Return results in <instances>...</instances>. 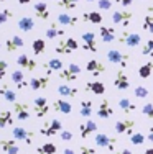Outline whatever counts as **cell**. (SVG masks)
Listing matches in <instances>:
<instances>
[{"instance_id": "cell-1", "label": "cell", "mask_w": 153, "mask_h": 154, "mask_svg": "<svg viewBox=\"0 0 153 154\" xmlns=\"http://www.w3.org/2000/svg\"><path fill=\"white\" fill-rule=\"evenodd\" d=\"M105 57H107L109 64H117L122 69H125L129 66V61H130V54H123L119 49H109L105 53Z\"/></svg>"}, {"instance_id": "cell-2", "label": "cell", "mask_w": 153, "mask_h": 154, "mask_svg": "<svg viewBox=\"0 0 153 154\" xmlns=\"http://www.w3.org/2000/svg\"><path fill=\"white\" fill-rule=\"evenodd\" d=\"M61 131H63V123L58 118H53V120H46L45 125L41 126V130H40V133H41L43 136L51 138V136H56Z\"/></svg>"}, {"instance_id": "cell-3", "label": "cell", "mask_w": 153, "mask_h": 154, "mask_svg": "<svg viewBox=\"0 0 153 154\" xmlns=\"http://www.w3.org/2000/svg\"><path fill=\"white\" fill-rule=\"evenodd\" d=\"M78 48L79 45L74 38H63L54 46V51H56V54H71L74 51H78Z\"/></svg>"}, {"instance_id": "cell-4", "label": "cell", "mask_w": 153, "mask_h": 154, "mask_svg": "<svg viewBox=\"0 0 153 154\" xmlns=\"http://www.w3.org/2000/svg\"><path fill=\"white\" fill-rule=\"evenodd\" d=\"M135 126H137V122L133 118H123V120H119V122H115V133L117 134H127V136H132L133 133H135Z\"/></svg>"}, {"instance_id": "cell-5", "label": "cell", "mask_w": 153, "mask_h": 154, "mask_svg": "<svg viewBox=\"0 0 153 154\" xmlns=\"http://www.w3.org/2000/svg\"><path fill=\"white\" fill-rule=\"evenodd\" d=\"M94 143H96L99 148H104V149H107V151L114 152L115 151V144H117V139L109 136L107 133H96V136H94Z\"/></svg>"}, {"instance_id": "cell-6", "label": "cell", "mask_w": 153, "mask_h": 154, "mask_svg": "<svg viewBox=\"0 0 153 154\" xmlns=\"http://www.w3.org/2000/svg\"><path fill=\"white\" fill-rule=\"evenodd\" d=\"M133 20V12L130 10H117L112 12V23L114 25H122L123 28H127Z\"/></svg>"}, {"instance_id": "cell-7", "label": "cell", "mask_w": 153, "mask_h": 154, "mask_svg": "<svg viewBox=\"0 0 153 154\" xmlns=\"http://www.w3.org/2000/svg\"><path fill=\"white\" fill-rule=\"evenodd\" d=\"M13 105V110L12 112L15 113V118L20 120V122H27L28 118H30V113H31V108L28 103H25V102H15Z\"/></svg>"}, {"instance_id": "cell-8", "label": "cell", "mask_w": 153, "mask_h": 154, "mask_svg": "<svg viewBox=\"0 0 153 154\" xmlns=\"http://www.w3.org/2000/svg\"><path fill=\"white\" fill-rule=\"evenodd\" d=\"M49 112V103L46 100V97H36L33 100V113L36 118H43Z\"/></svg>"}, {"instance_id": "cell-9", "label": "cell", "mask_w": 153, "mask_h": 154, "mask_svg": "<svg viewBox=\"0 0 153 154\" xmlns=\"http://www.w3.org/2000/svg\"><path fill=\"white\" fill-rule=\"evenodd\" d=\"M12 136H13V139H17V141H23L30 146L31 141H33V138H35V133L31 130H27V128L17 126L12 130Z\"/></svg>"}, {"instance_id": "cell-10", "label": "cell", "mask_w": 153, "mask_h": 154, "mask_svg": "<svg viewBox=\"0 0 153 154\" xmlns=\"http://www.w3.org/2000/svg\"><path fill=\"white\" fill-rule=\"evenodd\" d=\"M119 43L125 45L127 48H137L142 43V36L138 33H129V31H122L119 38Z\"/></svg>"}, {"instance_id": "cell-11", "label": "cell", "mask_w": 153, "mask_h": 154, "mask_svg": "<svg viewBox=\"0 0 153 154\" xmlns=\"http://www.w3.org/2000/svg\"><path fill=\"white\" fill-rule=\"evenodd\" d=\"M82 48L84 51H89V53H97V38L94 31H84L82 33Z\"/></svg>"}, {"instance_id": "cell-12", "label": "cell", "mask_w": 153, "mask_h": 154, "mask_svg": "<svg viewBox=\"0 0 153 154\" xmlns=\"http://www.w3.org/2000/svg\"><path fill=\"white\" fill-rule=\"evenodd\" d=\"M96 131H97V123L94 122V120L87 118L84 123L79 125V136H81L82 139H87L92 133H96Z\"/></svg>"}, {"instance_id": "cell-13", "label": "cell", "mask_w": 153, "mask_h": 154, "mask_svg": "<svg viewBox=\"0 0 153 154\" xmlns=\"http://www.w3.org/2000/svg\"><path fill=\"white\" fill-rule=\"evenodd\" d=\"M114 87L119 90H127L130 87V80H129V75L123 72V69H119L115 72V77H114Z\"/></svg>"}, {"instance_id": "cell-14", "label": "cell", "mask_w": 153, "mask_h": 154, "mask_svg": "<svg viewBox=\"0 0 153 154\" xmlns=\"http://www.w3.org/2000/svg\"><path fill=\"white\" fill-rule=\"evenodd\" d=\"M25 45V41H23V38L21 36H10V38H7L5 39V51L7 53H13V51H18L20 48H23Z\"/></svg>"}, {"instance_id": "cell-15", "label": "cell", "mask_w": 153, "mask_h": 154, "mask_svg": "<svg viewBox=\"0 0 153 154\" xmlns=\"http://www.w3.org/2000/svg\"><path fill=\"white\" fill-rule=\"evenodd\" d=\"M49 84V75H36V77H31L30 80V89L38 92V90H45Z\"/></svg>"}, {"instance_id": "cell-16", "label": "cell", "mask_w": 153, "mask_h": 154, "mask_svg": "<svg viewBox=\"0 0 153 154\" xmlns=\"http://www.w3.org/2000/svg\"><path fill=\"white\" fill-rule=\"evenodd\" d=\"M97 116L102 120H107V118H110V116H114V108H112L110 102H109L107 98H104L99 103V107H97Z\"/></svg>"}, {"instance_id": "cell-17", "label": "cell", "mask_w": 153, "mask_h": 154, "mask_svg": "<svg viewBox=\"0 0 153 154\" xmlns=\"http://www.w3.org/2000/svg\"><path fill=\"white\" fill-rule=\"evenodd\" d=\"M0 149L5 154H18L20 152V146H18L17 139H0Z\"/></svg>"}, {"instance_id": "cell-18", "label": "cell", "mask_w": 153, "mask_h": 154, "mask_svg": "<svg viewBox=\"0 0 153 154\" xmlns=\"http://www.w3.org/2000/svg\"><path fill=\"white\" fill-rule=\"evenodd\" d=\"M86 71L89 72V74H92L94 77H99L100 74L105 72V64H102V62L97 61V59H91L86 64Z\"/></svg>"}, {"instance_id": "cell-19", "label": "cell", "mask_w": 153, "mask_h": 154, "mask_svg": "<svg viewBox=\"0 0 153 154\" xmlns=\"http://www.w3.org/2000/svg\"><path fill=\"white\" fill-rule=\"evenodd\" d=\"M10 77H12V82L17 85L18 90H25L27 87H30V80L25 79L23 72L18 71V69H15V71L12 72V75H10Z\"/></svg>"}, {"instance_id": "cell-20", "label": "cell", "mask_w": 153, "mask_h": 154, "mask_svg": "<svg viewBox=\"0 0 153 154\" xmlns=\"http://www.w3.org/2000/svg\"><path fill=\"white\" fill-rule=\"evenodd\" d=\"M17 64L20 66L21 69H27V71H30V72L36 69V61L31 59L27 53H21L20 56L17 57Z\"/></svg>"}, {"instance_id": "cell-21", "label": "cell", "mask_w": 153, "mask_h": 154, "mask_svg": "<svg viewBox=\"0 0 153 154\" xmlns=\"http://www.w3.org/2000/svg\"><path fill=\"white\" fill-rule=\"evenodd\" d=\"M43 69L46 71V75H51L53 72H59L63 71V61L58 59V57H53V59H49L46 64H43Z\"/></svg>"}, {"instance_id": "cell-22", "label": "cell", "mask_w": 153, "mask_h": 154, "mask_svg": "<svg viewBox=\"0 0 153 154\" xmlns=\"http://www.w3.org/2000/svg\"><path fill=\"white\" fill-rule=\"evenodd\" d=\"M56 21L59 25H64V26H76V25H78V21H79V18L76 17V15L68 13V12H61L59 15H58Z\"/></svg>"}, {"instance_id": "cell-23", "label": "cell", "mask_w": 153, "mask_h": 154, "mask_svg": "<svg viewBox=\"0 0 153 154\" xmlns=\"http://www.w3.org/2000/svg\"><path fill=\"white\" fill-rule=\"evenodd\" d=\"M33 12H35V17L40 18V20H43V21L49 18V10H48L46 2H36L33 5Z\"/></svg>"}, {"instance_id": "cell-24", "label": "cell", "mask_w": 153, "mask_h": 154, "mask_svg": "<svg viewBox=\"0 0 153 154\" xmlns=\"http://www.w3.org/2000/svg\"><path fill=\"white\" fill-rule=\"evenodd\" d=\"M53 108L56 110L58 113H63V115H69V113L72 112V105L69 103L68 100H64V98H56V100L53 102Z\"/></svg>"}, {"instance_id": "cell-25", "label": "cell", "mask_w": 153, "mask_h": 154, "mask_svg": "<svg viewBox=\"0 0 153 154\" xmlns=\"http://www.w3.org/2000/svg\"><path fill=\"white\" fill-rule=\"evenodd\" d=\"M13 122H15V113L12 110L0 112V130H3L5 126H13Z\"/></svg>"}, {"instance_id": "cell-26", "label": "cell", "mask_w": 153, "mask_h": 154, "mask_svg": "<svg viewBox=\"0 0 153 154\" xmlns=\"http://www.w3.org/2000/svg\"><path fill=\"white\" fill-rule=\"evenodd\" d=\"M64 35H66V33H64L63 28L58 26V21L49 23V26L46 28V31H45V36L48 39H54V38H58V36H64Z\"/></svg>"}, {"instance_id": "cell-27", "label": "cell", "mask_w": 153, "mask_h": 154, "mask_svg": "<svg viewBox=\"0 0 153 154\" xmlns=\"http://www.w3.org/2000/svg\"><path fill=\"white\" fill-rule=\"evenodd\" d=\"M84 92H92V94H96V95H102V94L105 92V85L102 82H99V80H91V82L86 84Z\"/></svg>"}, {"instance_id": "cell-28", "label": "cell", "mask_w": 153, "mask_h": 154, "mask_svg": "<svg viewBox=\"0 0 153 154\" xmlns=\"http://www.w3.org/2000/svg\"><path fill=\"white\" fill-rule=\"evenodd\" d=\"M99 35L104 43H112L115 39V28L114 26H102L99 28Z\"/></svg>"}, {"instance_id": "cell-29", "label": "cell", "mask_w": 153, "mask_h": 154, "mask_svg": "<svg viewBox=\"0 0 153 154\" xmlns=\"http://www.w3.org/2000/svg\"><path fill=\"white\" fill-rule=\"evenodd\" d=\"M17 26H18V30H20V31L30 33V31L35 28V20H33L31 17H21L20 20H18Z\"/></svg>"}, {"instance_id": "cell-30", "label": "cell", "mask_w": 153, "mask_h": 154, "mask_svg": "<svg viewBox=\"0 0 153 154\" xmlns=\"http://www.w3.org/2000/svg\"><path fill=\"white\" fill-rule=\"evenodd\" d=\"M58 94L61 95V97H69V98H74L76 95L79 94V89H76V87H71L68 85V84H61V85H58Z\"/></svg>"}, {"instance_id": "cell-31", "label": "cell", "mask_w": 153, "mask_h": 154, "mask_svg": "<svg viewBox=\"0 0 153 154\" xmlns=\"http://www.w3.org/2000/svg\"><path fill=\"white\" fill-rule=\"evenodd\" d=\"M82 20L86 23H91V25H100L104 18H102L100 12H84L82 13Z\"/></svg>"}, {"instance_id": "cell-32", "label": "cell", "mask_w": 153, "mask_h": 154, "mask_svg": "<svg viewBox=\"0 0 153 154\" xmlns=\"http://www.w3.org/2000/svg\"><path fill=\"white\" fill-rule=\"evenodd\" d=\"M94 112V102L92 100H82L79 103V115L84 116V118H89Z\"/></svg>"}, {"instance_id": "cell-33", "label": "cell", "mask_w": 153, "mask_h": 154, "mask_svg": "<svg viewBox=\"0 0 153 154\" xmlns=\"http://www.w3.org/2000/svg\"><path fill=\"white\" fill-rule=\"evenodd\" d=\"M0 97L5 98V102H8V103H15V102H17V92H15V90H12L8 85H2V87H0Z\"/></svg>"}, {"instance_id": "cell-34", "label": "cell", "mask_w": 153, "mask_h": 154, "mask_svg": "<svg viewBox=\"0 0 153 154\" xmlns=\"http://www.w3.org/2000/svg\"><path fill=\"white\" fill-rule=\"evenodd\" d=\"M119 107H120V110H122L125 115H132L133 112H137V105L132 103V100H129V98H120Z\"/></svg>"}, {"instance_id": "cell-35", "label": "cell", "mask_w": 153, "mask_h": 154, "mask_svg": "<svg viewBox=\"0 0 153 154\" xmlns=\"http://www.w3.org/2000/svg\"><path fill=\"white\" fill-rule=\"evenodd\" d=\"M45 49H46V43L43 38H35L31 41V51H33L35 56H41L45 53Z\"/></svg>"}, {"instance_id": "cell-36", "label": "cell", "mask_w": 153, "mask_h": 154, "mask_svg": "<svg viewBox=\"0 0 153 154\" xmlns=\"http://www.w3.org/2000/svg\"><path fill=\"white\" fill-rule=\"evenodd\" d=\"M151 72H153V61H148V62H145V64H142L140 67H138V75H140V79H150Z\"/></svg>"}, {"instance_id": "cell-37", "label": "cell", "mask_w": 153, "mask_h": 154, "mask_svg": "<svg viewBox=\"0 0 153 154\" xmlns=\"http://www.w3.org/2000/svg\"><path fill=\"white\" fill-rule=\"evenodd\" d=\"M78 74H74V72H71L69 69H63V71H59L58 72V79H61V80H64V82H74V80H78Z\"/></svg>"}, {"instance_id": "cell-38", "label": "cell", "mask_w": 153, "mask_h": 154, "mask_svg": "<svg viewBox=\"0 0 153 154\" xmlns=\"http://www.w3.org/2000/svg\"><path fill=\"white\" fill-rule=\"evenodd\" d=\"M56 151H58V148L54 143H45V144L36 148V152L38 154H56Z\"/></svg>"}, {"instance_id": "cell-39", "label": "cell", "mask_w": 153, "mask_h": 154, "mask_svg": "<svg viewBox=\"0 0 153 154\" xmlns=\"http://www.w3.org/2000/svg\"><path fill=\"white\" fill-rule=\"evenodd\" d=\"M78 3H79V0H58L56 5L59 8L66 10V12H71V10H74L78 7Z\"/></svg>"}, {"instance_id": "cell-40", "label": "cell", "mask_w": 153, "mask_h": 154, "mask_svg": "<svg viewBox=\"0 0 153 154\" xmlns=\"http://www.w3.org/2000/svg\"><path fill=\"white\" fill-rule=\"evenodd\" d=\"M12 18H13V12L10 8L0 10V25H5L7 21H10Z\"/></svg>"}, {"instance_id": "cell-41", "label": "cell", "mask_w": 153, "mask_h": 154, "mask_svg": "<svg viewBox=\"0 0 153 154\" xmlns=\"http://www.w3.org/2000/svg\"><path fill=\"white\" fill-rule=\"evenodd\" d=\"M130 143H132L133 146H142L145 143V134L140 133V131H137V133H133L132 136H130Z\"/></svg>"}, {"instance_id": "cell-42", "label": "cell", "mask_w": 153, "mask_h": 154, "mask_svg": "<svg viewBox=\"0 0 153 154\" xmlns=\"http://www.w3.org/2000/svg\"><path fill=\"white\" fill-rule=\"evenodd\" d=\"M142 28H143L145 31H148V33H153V17L150 15V13L143 17V25H142Z\"/></svg>"}, {"instance_id": "cell-43", "label": "cell", "mask_w": 153, "mask_h": 154, "mask_svg": "<svg viewBox=\"0 0 153 154\" xmlns=\"http://www.w3.org/2000/svg\"><path fill=\"white\" fill-rule=\"evenodd\" d=\"M133 94H135L137 98H147L148 95H150V90H148L147 87H143V85H137L135 90H133Z\"/></svg>"}, {"instance_id": "cell-44", "label": "cell", "mask_w": 153, "mask_h": 154, "mask_svg": "<svg viewBox=\"0 0 153 154\" xmlns=\"http://www.w3.org/2000/svg\"><path fill=\"white\" fill-rule=\"evenodd\" d=\"M142 113H143L148 120H151V122H153V103H150V102L145 103L143 107H142Z\"/></svg>"}, {"instance_id": "cell-45", "label": "cell", "mask_w": 153, "mask_h": 154, "mask_svg": "<svg viewBox=\"0 0 153 154\" xmlns=\"http://www.w3.org/2000/svg\"><path fill=\"white\" fill-rule=\"evenodd\" d=\"M142 54L143 56H153V39H148L147 45L142 48Z\"/></svg>"}, {"instance_id": "cell-46", "label": "cell", "mask_w": 153, "mask_h": 154, "mask_svg": "<svg viewBox=\"0 0 153 154\" xmlns=\"http://www.w3.org/2000/svg\"><path fill=\"white\" fill-rule=\"evenodd\" d=\"M99 10H110L112 8V0H97Z\"/></svg>"}, {"instance_id": "cell-47", "label": "cell", "mask_w": 153, "mask_h": 154, "mask_svg": "<svg viewBox=\"0 0 153 154\" xmlns=\"http://www.w3.org/2000/svg\"><path fill=\"white\" fill-rule=\"evenodd\" d=\"M59 138L63 139V141H71L74 136H72V131H71V130H63V131L59 133Z\"/></svg>"}, {"instance_id": "cell-48", "label": "cell", "mask_w": 153, "mask_h": 154, "mask_svg": "<svg viewBox=\"0 0 153 154\" xmlns=\"http://www.w3.org/2000/svg\"><path fill=\"white\" fill-rule=\"evenodd\" d=\"M68 69H69L71 72H74V74H78V75L82 72L81 66H79V64H76V62H71V64H68Z\"/></svg>"}, {"instance_id": "cell-49", "label": "cell", "mask_w": 153, "mask_h": 154, "mask_svg": "<svg viewBox=\"0 0 153 154\" xmlns=\"http://www.w3.org/2000/svg\"><path fill=\"white\" fill-rule=\"evenodd\" d=\"M79 152H81V154H96V149L91 148V146L81 144V148H79Z\"/></svg>"}, {"instance_id": "cell-50", "label": "cell", "mask_w": 153, "mask_h": 154, "mask_svg": "<svg viewBox=\"0 0 153 154\" xmlns=\"http://www.w3.org/2000/svg\"><path fill=\"white\" fill-rule=\"evenodd\" d=\"M7 69H8V64H7V61H3V59H0V80L5 77V72H7Z\"/></svg>"}, {"instance_id": "cell-51", "label": "cell", "mask_w": 153, "mask_h": 154, "mask_svg": "<svg viewBox=\"0 0 153 154\" xmlns=\"http://www.w3.org/2000/svg\"><path fill=\"white\" fill-rule=\"evenodd\" d=\"M117 3H120L122 7H130L133 3V0H115Z\"/></svg>"}, {"instance_id": "cell-52", "label": "cell", "mask_w": 153, "mask_h": 154, "mask_svg": "<svg viewBox=\"0 0 153 154\" xmlns=\"http://www.w3.org/2000/svg\"><path fill=\"white\" fill-rule=\"evenodd\" d=\"M112 154H133L130 149H120V151H114Z\"/></svg>"}, {"instance_id": "cell-53", "label": "cell", "mask_w": 153, "mask_h": 154, "mask_svg": "<svg viewBox=\"0 0 153 154\" xmlns=\"http://www.w3.org/2000/svg\"><path fill=\"white\" fill-rule=\"evenodd\" d=\"M148 141L150 143H153V126H150V130H148Z\"/></svg>"}, {"instance_id": "cell-54", "label": "cell", "mask_w": 153, "mask_h": 154, "mask_svg": "<svg viewBox=\"0 0 153 154\" xmlns=\"http://www.w3.org/2000/svg\"><path fill=\"white\" fill-rule=\"evenodd\" d=\"M20 5H28V3H31V0H17Z\"/></svg>"}, {"instance_id": "cell-55", "label": "cell", "mask_w": 153, "mask_h": 154, "mask_svg": "<svg viewBox=\"0 0 153 154\" xmlns=\"http://www.w3.org/2000/svg\"><path fill=\"white\" fill-rule=\"evenodd\" d=\"M63 154H76V152L72 151L71 148H66V149H64V151H63Z\"/></svg>"}, {"instance_id": "cell-56", "label": "cell", "mask_w": 153, "mask_h": 154, "mask_svg": "<svg viewBox=\"0 0 153 154\" xmlns=\"http://www.w3.org/2000/svg\"><path fill=\"white\" fill-rule=\"evenodd\" d=\"M143 154H153V148H148V149H145V152Z\"/></svg>"}, {"instance_id": "cell-57", "label": "cell", "mask_w": 153, "mask_h": 154, "mask_svg": "<svg viewBox=\"0 0 153 154\" xmlns=\"http://www.w3.org/2000/svg\"><path fill=\"white\" fill-rule=\"evenodd\" d=\"M147 12H153V7H148V8H147Z\"/></svg>"}, {"instance_id": "cell-58", "label": "cell", "mask_w": 153, "mask_h": 154, "mask_svg": "<svg viewBox=\"0 0 153 154\" xmlns=\"http://www.w3.org/2000/svg\"><path fill=\"white\" fill-rule=\"evenodd\" d=\"M86 2H96V0H86Z\"/></svg>"}, {"instance_id": "cell-59", "label": "cell", "mask_w": 153, "mask_h": 154, "mask_svg": "<svg viewBox=\"0 0 153 154\" xmlns=\"http://www.w3.org/2000/svg\"><path fill=\"white\" fill-rule=\"evenodd\" d=\"M3 2H7V0H0V3H3Z\"/></svg>"}, {"instance_id": "cell-60", "label": "cell", "mask_w": 153, "mask_h": 154, "mask_svg": "<svg viewBox=\"0 0 153 154\" xmlns=\"http://www.w3.org/2000/svg\"><path fill=\"white\" fill-rule=\"evenodd\" d=\"M143 2H148V0H143Z\"/></svg>"}, {"instance_id": "cell-61", "label": "cell", "mask_w": 153, "mask_h": 154, "mask_svg": "<svg viewBox=\"0 0 153 154\" xmlns=\"http://www.w3.org/2000/svg\"><path fill=\"white\" fill-rule=\"evenodd\" d=\"M0 48H2V43H0Z\"/></svg>"}]
</instances>
